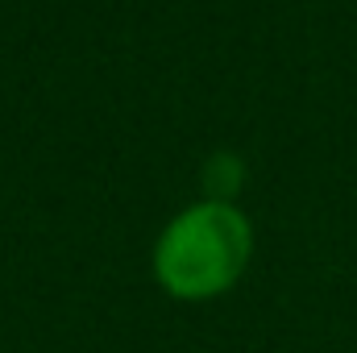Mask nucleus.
<instances>
[{
  "mask_svg": "<svg viewBox=\"0 0 357 353\" xmlns=\"http://www.w3.org/2000/svg\"><path fill=\"white\" fill-rule=\"evenodd\" d=\"M241 179H245V167H241L237 154H216V158L208 163V171H204V183H208V191H212L208 200H229V204H233Z\"/></svg>",
  "mask_w": 357,
  "mask_h": 353,
  "instance_id": "f03ea898",
  "label": "nucleus"
},
{
  "mask_svg": "<svg viewBox=\"0 0 357 353\" xmlns=\"http://www.w3.org/2000/svg\"><path fill=\"white\" fill-rule=\"evenodd\" d=\"M254 258V225L229 200H199L183 208L154 241V278L183 299L204 303L241 283Z\"/></svg>",
  "mask_w": 357,
  "mask_h": 353,
  "instance_id": "f257e3e1",
  "label": "nucleus"
}]
</instances>
